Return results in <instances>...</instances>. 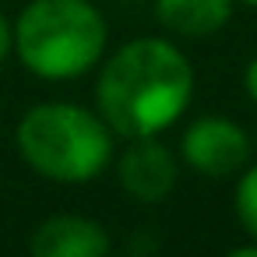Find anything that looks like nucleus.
<instances>
[{
    "label": "nucleus",
    "mask_w": 257,
    "mask_h": 257,
    "mask_svg": "<svg viewBox=\"0 0 257 257\" xmlns=\"http://www.w3.org/2000/svg\"><path fill=\"white\" fill-rule=\"evenodd\" d=\"M194 71L166 39L120 46L99 74V116L120 138H159L190 106Z\"/></svg>",
    "instance_id": "obj_1"
},
{
    "label": "nucleus",
    "mask_w": 257,
    "mask_h": 257,
    "mask_svg": "<svg viewBox=\"0 0 257 257\" xmlns=\"http://www.w3.org/2000/svg\"><path fill=\"white\" fill-rule=\"evenodd\" d=\"M18 148L39 176L57 183H88L113 159V131L102 116L81 106L43 102L22 116Z\"/></svg>",
    "instance_id": "obj_2"
},
{
    "label": "nucleus",
    "mask_w": 257,
    "mask_h": 257,
    "mask_svg": "<svg viewBox=\"0 0 257 257\" xmlns=\"http://www.w3.org/2000/svg\"><path fill=\"white\" fill-rule=\"evenodd\" d=\"M15 50L39 78H78L106 50V22L88 0H32L15 22Z\"/></svg>",
    "instance_id": "obj_3"
},
{
    "label": "nucleus",
    "mask_w": 257,
    "mask_h": 257,
    "mask_svg": "<svg viewBox=\"0 0 257 257\" xmlns=\"http://www.w3.org/2000/svg\"><path fill=\"white\" fill-rule=\"evenodd\" d=\"M253 141L225 116H201L183 131V159L204 176H232L246 166Z\"/></svg>",
    "instance_id": "obj_4"
},
{
    "label": "nucleus",
    "mask_w": 257,
    "mask_h": 257,
    "mask_svg": "<svg viewBox=\"0 0 257 257\" xmlns=\"http://www.w3.org/2000/svg\"><path fill=\"white\" fill-rule=\"evenodd\" d=\"M116 169H120L123 190L145 204L169 197V190L176 187V159L155 138H131Z\"/></svg>",
    "instance_id": "obj_5"
},
{
    "label": "nucleus",
    "mask_w": 257,
    "mask_h": 257,
    "mask_svg": "<svg viewBox=\"0 0 257 257\" xmlns=\"http://www.w3.org/2000/svg\"><path fill=\"white\" fill-rule=\"evenodd\" d=\"M29 250L36 257H106L109 253V236L92 218L57 215V218H46L36 229Z\"/></svg>",
    "instance_id": "obj_6"
},
{
    "label": "nucleus",
    "mask_w": 257,
    "mask_h": 257,
    "mask_svg": "<svg viewBox=\"0 0 257 257\" xmlns=\"http://www.w3.org/2000/svg\"><path fill=\"white\" fill-rule=\"evenodd\" d=\"M159 22L187 39L215 36L232 18V0H155Z\"/></svg>",
    "instance_id": "obj_7"
},
{
    "label": "nucleus",
    "mask_w": 257,
    "mask_h": 257,
    "mask_svg": "<svg viewBox=\"0 0 257 257\" xmlns=\"http://www.w3.org/2000/svg\"><path fill=\"white\" fill-rule=\"evenodd\" d=\"M236 215H239L243 229L257 239V166H250L236 187Z\"/></svg>",
    "instance_id": "obj_8"
},
{
    "label": "nucleus",
    "mask_w": 257,
    "mask_h": 257,
    "mask_svg": "<svg viewBox=\"0 0 257 257\" xmlns=\"http://www.w3.org/2000/svg\"><path fill=\"white\" fill-rule=\"evenodd\" d=\"M11 46H15V25H8V18L0 15V64L8 60Z\"/></svg>",
    "instance_id": "obj_9"
},
{
    "label": "nucleus",
    "mask_w": 257,
    "mask_h": 257,
    "mask_svg": "<svg viewBox=\"0 0 257 257\" xmlns=\"http://www.w3.org/2000/svg\"><path fill=\"white\" fill-rule=\"evenodd\" d=\"M243 85H246V95L257 102V57L250 60V67H246V74H243Z\"/></svg>",
    "instance_id": "obj_10"
},
{
    "label": "nucleus",
    "mask_w": 257,
    "mask_h": 257,
    "mask_svg": "<svg viewBox=\"0 0 257 257\" xmlns=\"http://www.w3.org/2000/svg\"><path fill=\"white\" fill-rule=\"evenodd\" d=\"M243 4H250V8H257V0H243Z\"/></svg>",
    "instance_id": "obj_11"
},
{
    "label": "nucleus",
    "mask_w": 257,
    "mask_h": 257,
    "mask_svg": "<svg viewBox=\"0 0 257 257\" xmlns=\"http://www.w3.org/2000/svg\"><path fill=\"white\" fill-rule=\"evenodd\" d=\"M253 145H257V131H253Z\"/></svg>",
    "instance_id": "obj_12"
}]
</instances>
